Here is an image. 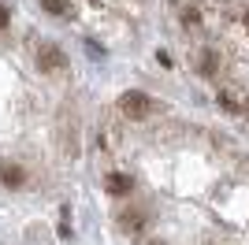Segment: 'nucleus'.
<instances>
[{"mask_svg": "<svg viewBox=\"0 0 249 245\" xmlns=\"http://www.w3.org/2000/svg\"><path fill=\"white\" fill-rule=\"evenodd\" d=\"M0 178H4V186H15V190H19V186L26 182V171H22L19 163H0Z\"/></svg>", "mask_w": 249, "mask_h": 245, "instance_id": "7ed1b4c3", "label": "nucleus"}, {"mask_svg": "<svg viewBox=\"0 0 249 245\" xmlns=\"http://www.w3.org/2000/svg\"><path fill=\"white\" fill-rule=\"evenodd\" d=\"M242 93H234V89H223L219 93V104H223V108H227V112H242V108H246V104L238 101Z\"/></svg>", "mask_w": 249, "mask_h": 245, "instance_id": "39448f33", "label": "nucleus"}, {"mask_svg": "<svg viewBox=\"0 0 249 245\" xmlns=\"http://www.w3.org/2000/svg\"><path fill=\"white\" fill-rule=\"evenodd\" d=\"M182 22H186V26H197V22H201V11L194 8V4H190V8L182 11Z\"/></svg>", "mask_w": 249, "mask_h": 245, "instance_id": "1a4fd4ad", "label": "nucleus"}, {"mask_svg": "<svg viewBox=\"0 0 249 245\" xmlns=\"http://www.w3.org/2000/svg\"><path fill=\"white\" fill-rule=\"evenodd\" d=\"M8 22H11V8H8V4H0V30H4Z\"/></svg>", "mask_w": 249, "mask_h": 245, "instance_id": "9d476101", "label": "nucleus"}, {"mask_svg": "<svg viewBox=\"0 0 249 245\" xmlns=\"http://www.w3.org/2000/svg\"><path fill=\"white\" fill-rule=\"evenodd\" d=\"M119 108H123V115H126V119H149V115L156 112L153 97H145V93H138V89L123 93V101H119Z\"/></svg>", "mask_w": 249, "mask_h": 245, "instance_id": "f257e3e1", "label": "nucleus"}, {"mask_svg": "<svg viewBox=\"0 0 249 245\" xmlns=\"http://www.w3.org/2000/svg\"><path fill=\"white\" fill-rule=\"evenodd\" d=\"M130 190H134L130 175H108V193H112V197H126Z\"/></svg>", "mask_w": 249, "mask_h": 245, "instance_id": "20e7f679", "label": "nucleus"}, {"mask_svg": "<svg viewBox=\"0 0 249 245\" xmlns=\"http://www.w3.org/2000/svg\"><path fill=\"white\" fill-rule=\"evenodd\" d=\"M71 234V219H67V212H63V219H60V238H67Z\"/></svg>", "mask_w": 249, "mask_h": 245, "instance_id": "9b49d317", "label": "nucleus"}, {"mask_svg": "<svg viewBox=\"0 0 249 245\" xmlns=\"http://www.w3.org/2000/svg\"><path fill=\"white\" fill-rule=\"evenodd\" d=\"M37 67H41L45 74H56V71L67 67V56H63L56 45H41V49H37Z\"/></svg>", "mask_w": 249, "mask_h": 245, "instance_id": "f03ea898", "label": "nucleus"}, {"mask_svg": "<svg viewBox=\"0 0 249 245\" xmlns=\"http://www.w3.org/2000/svg\"><path fill=\"white\" fill-rule=\"evenodd\" d=\"M216 67H219L216 52H201V71H205V74H216Z\"/></svg>", "mask_w": 249, "mask_h": 245, "instance_id": "6e6552de", "label": "nucleus"}, {"mask_svg": "<svg viewBox=\"0 0 249 245\" xmlns=\"http://www.w3.org/2000/svg\"><path fill=\"white\" fill-rule=\"evenodd\" d=\"M119 227H123V230H142V227H145V215L142 212H123Z\"/></svg>", "mask_w": 249, "mask_h": 245, "instance_id": "423d86ee", "label": "nucleus"}, {"mask_svg": "<svg viewBox=\"0 0 249 245\" xmlns=\"http://www.w3.org/2000/svg\"><path fill=\"white\" fill-rule=\"evenodd\" d=\"M41 8L52 15H71V0H41Z\"/></svg>", "mask_w": 249, "mask_h": 245, "instance_id": "0eeeda50", "label": "nucleus"}]
</instances>
